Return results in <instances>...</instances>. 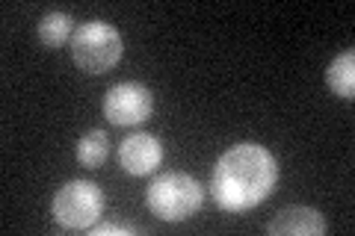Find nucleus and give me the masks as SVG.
Here are the masks:
<instances>
[{
	"mask_svg": "<svg viewBox=\"0 0 355 236\" xmlns=\"http://www.w3.org/2000/svg\"><path fill=\"white\" fill-rule=\"evenodd\" d=\"M279 183V160L270 148L240 142L216 160L210 172V195L225 212H246L272 195Z\"/></svg>",
	"mask_w": 355,
	"mask_h": 236,
	"instance_id": "nucleus-1",
	"label": "nucleus"
},
{
	"mask_svg": "<svg viewBox=\"0 0 355 236\" xmlns=\"http://www.w3.org/2000/svg\"><path fill=\"white\" fill-rule=\"evenodd\" d=\"M71 60L86 74H104L121 60V36L107 21H86L71 36Z\"/></svg>",
	"mask_w": 355,
	"mask_h": 236,
	"instance_id": "nucleus-3",
	"label": "nucleus"
},
{
	"mask_svg": "<svg viewBox=\"0 0 355 236\" xmlns=\"http://www.w3.org/2000/svg\"><path fill=\"white\" fill-rule=\"evenodd\" d=\"M163 160V145L151 133H133L119 145V165L133 177H146Z\"/></svg>",
	"mask_w": 355,
	"mask_h": 236,
	"instance_id": "nucleus-6",
	"label": "nucleus"
},
{
	"mask_svg": "<svg viewBox=\"0 0 355 236\" xmlns=\"http://www.w3.org/2000/svg\"><path fill=\"white\" fill-rule=\"evenodd\" d=\"M110 154V139L104 130H89L86 136L77 142V160L86 168H98Z\"/></svg>",
	"mask_w": 355,
	"mask_h": 236,
	"instance_id": "nucleus-10",
	"label": "nucleus"
},
{
	"mask_svg": "<svg viewBox=\"0 0 355 236\" xmlns=\"http://www.w3.org/2000/svg\"><path fill=\"white\" fill-rule=\"evenodd\" d=\"M154 109V95L142 83H116L104 95V116L110 125L130 127L142 125Z\"/></svg>",
	"mask_w": 355,
	"mask_h": 236,
	"instance_id": "nucleus-5",
	"label": "nucleus"
},
{
	"mask_svg": "<svg viewBox=\"0 0 355 236\" xmlns=\"http://www.w3.org/2000/svg\"><path fill=\"white\" fill-rule=\"evenodd\" d=\"M92 236H130L133 228H128V224H113V221H104V224H92Z\"/></svg>",
	"mask_w": 355,
	"mask_h": 236,
	"instance_id": "nucleus-11",
	"label": "nucleus"
},
{
	"mask_svg": "<svg viewBox=\"0 0 355 236\" xmlns=\"http://www.w3.org/2000/svg\"><path fill=\"white\" fill-rule=\"evenodd\" d=\"M266 230L272 236H323L326 233V219L311 207H284L275 216Z\"/></svg>",
	"mask_w": 355,
	"mask_h": 236,
	"instance_id": "nucleus-7",
	"label": "nucleus"
},
{
	"mask_svg": "<svg viewBox=\"0 0 355 236\" xmlns=\"http://www.w3.org/2000/svg\"><path fill=\"white\" fill-rule=\"evenodd\" d=\"M202 183L187 172H166L160 177H154L146 204L160 221H184L202 207Z\"/></svg>",
	"mask_w": 355,
	"mask_h": 236,
	"instance_id": "nucleus-2",
	"label": "nucleus"
},
{
	"mask_svg": "<svg viewBox=\"0 0 355 236\" xmlns=\"http://www.w3.org/2000/svg\"><path fill=\"white\" fill-rule=\"evenodd\" d=\"M326 83L338 98H343V100L355 98V53L352 51H343L329 62Z\"/></svg>",
	"mask_w": 355,
	"mask_h": 236,
	"instance_id": "nucleus-8",
	"label": "nucleus"
},
{
	"mask_svg": "<svg viewBox=\"0 0 355 236\" xmlns=\"http://www.w3.org/2000/svg\"><path fill=\"white\" fill-rule=\"evenodd\" d=\"M74 36V21L65 12H48L39 21V42L44 48H62Z\"/></svg>",
	"mask_w": 355,
	"mask_h": 236,
	"instance_id": "nucleus-9",
	"label": "nucleus"
},
{
	"mask_svg": "<svg viewBox=\"0 0 355 236\" xmlns=\"http://www.w3.org/2000/svg\"><path fill=\"white\" fill-rule=\"evenodd\" d=\"M104 210V195L92 181H71L60 186V192L53 195L51 212L57 219L60 228L65 230H86L98 221Z\"/></svg>",
	"mask_w": 355,
	"mask_h": 236,
	"instance_id": "nucleus-4",
	"label": "nucleus"
}]
</instances>
